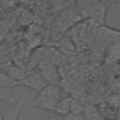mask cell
Returning a JSON list of instances; mask_svg holds the SVG:
<instances>
[{
	"instance_id": "1",
	"label": "cell",
	"mask_w": 120,
	"mask_h": 120,
	"mask_svg": "<svg viewBox=\"0 0 120 120\" xmlns=\"http://www.w3.org/2000/svg\"><path fill=\"white\" fill-rule=\"evenodd\" d=\"M48 82L45 80V78L38 71L31 72L28 74L24 79L18 82L17 86H24L34 92H36L38 95L48 85Z\"/></svg>"
},
{
	"instance_id": "2",
	"label": "cell",
	"mask_w": 120,
	"mask_h": 120,
	"mask_svg": "<svg viewBox=\"0 0 120 120\" xmlns=\"http://www.w3.org/2000/svg\"><path fill=\"white\" fill-rule=\"evenodd\" d=\"M38 72H39L50 84L58 85L60 83V75L57 66L50 60H44L38 64Z\"/></svg>"
},
{
	"instance_id": "3",
	"label": "cell",
	"mask_w": 120,
	"mask_h": 120,
	"mask_svg": "<svg viewBox=\"0 0 120 120\" xmlns=\"http://www.w3.org/2000/svg\"><path fill=\"white\" fill-rule=\"evenodd\" d=\"M30 101H31V99L29 98V96L23 95L13 105H11L9 107H7V108L0 109L4 120H18L22 110Z\"/></svg>"
},
{
	"instance_id": "4",
	"label": "cell",
	"mask_w": 120,
	"mask_h": 120,
	"mask_svg": "<svg viewBox=\"0 0 120 120\" xmlns=\"http://www.w3.org/2000/svg\"><path fill=\"white\" fill-rule=\"evenodd\" d=\"M57 103H58L57 100L48 98L46 96L40 95V94H38L32 100L33 106H35L36 108L39 109L40 111H44V112H53Z\"/></svg>"
},
{
	"instance_id": "5",
	"label": "cell",
	"mask_w": 120,
	"mask_h": 120,
	"mask_svg": "<svg viewBox=\"0 0 120 120\" xmlns=\"http://www.w3.org/2000/svg\"><path fill=\"white\" fill-rule=\"evenodd\" d=\"M71 97H66L61 98L58 103L56 104L54 110H53V113L60 115V116H66L67 114H68L70 112V103H71Z\"/></svg>"
},
{
	"instance_id": "6",
	"label": "cell",
	"mask_w": 120,
	"mask_h": 120,
	"mask_svg": "<svg viewBox=\"0 0 120 120\" xmlns=\"http://www.w3.org/2000/svg\"><path fill=\"white\" fill-rule=\"evenodd\" d=\"M7 73H8L10 77H12L14 80H16L17 82L22 81V79H24V78L28 75L26 69H24V68H21V67L13 66V65H11V66L8 68Z\"/></svg>"
},
{
	"instance_id": "7",
	"label": "cell",
	"mask_w": 120,
	"mask_h": 120,
	"mask_svg": "<svg viewBox=\"0 0 120 120\" xmlns=\"http://www.w3.org/2000/svg\"><path fill=\"white\" fill-rule=\"evenodd\" d=\"M40 95L46 96L48 98H51L52 99H55L57 101H59L61 99V95H60V89L58 87V85H54V84H48L40 93Z\"/></svg>"
},
{
	"instance_id": "8",
	"label": "cell",
	"mask_w": 120,
	"mask_h": 120,
	"mask_svg": "<svg viewBox=\"0 0 120 120\" xmlns=\"http://www.w3.org/2000/svg\"><path fill=\"white\" fill-rule=\"evenodd\" d=\"M18 82L14 80L12 77H10L8 73L0 72V87H9L13 88L14 86H17Z\"/></svg>"
},
{
	"instance_id": "9",
	"label": "cell",
	"mask_w": 120,
	"mask_h": 120,
	"mask_svg": "<svg viewBox=\"0 0 120 120\" xmlns=\"http://www.w3.org/2000/svg\"><path fill=\"white\" fill-rule=\"evenodd\" d=\"M0 100L14 102L15 97L12 92V88L9 87H0Z\"/></svg>"
},
{
	"instance_id": "10",
	"label": "cell",
	"mask_w": 120,
	"mask_h": 120,
	"mask_svg": "<svg viewBox=\"0 0 120 120\" xmlns=\"http://www.w3.org/2000/svg\"><path fill=\"white\" fill-rule=\"evenodd\" d=\"M70 112L77 115L84 114V107L75 98H72L71 103H70Z\"/></svg>"
},
{
	"instance_id": "11",
	"label": "cell",
	"mask_w": 120,
	"mask_h": 120,
	"mask_svg": "<svg viewBox=\"0 0 120 120\" xmlns=\"http://www.w3.org/2000/svg\"><path fill=\"white\" fill-rule=\"evenodd\" d=\"M63 120H85V116H84V114L77 115V114H73V113L69 112L68 114H67L66 116L63 117Z\"/></svg>"
},
{
	"instance_id": "12",
	"label": "cell",
	"mask_w": 120,
	"mask_h": 120,
	"mask_svg": "<svg viewBox=\"0 0 120 120\" xmlns=\"http://www.w3.org/2000/svg\"><path fill=\"white\" fill-rule=\"evenodd\" d=\"M43 120H56V119L53 118V117H47V118H45V119H43Z\"/></svg>"
},
{
	"instance_id": "13",
	"label": "cell",
	"mask_w": 120,
	"mask_h": 120,
	"mask_svg": "<svg viewBox=\"0 0 120 120\" xmlns=\"http://www.w3.org/2000/svg\"><path fill=\"white\" fill-rule=\"evenodd\" d=\"M0 120H4V118H3V115H2V113H1V111H0Z\"/></svg>"
}]
</instances>
